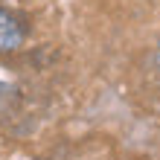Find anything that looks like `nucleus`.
<instances>
[{"instance_id":"obj_1","label":"nucleus","mask_w":160,"mask_h":160,"mask_svg":"<svg viewBox=\"0 0 160 160\" xmlns=\"http://www.w3.org/2000/svg\"><path fill=\"white\" fill-rule=\"evenodd\" d=\"M26 41V26L15 12L0 9V55L15 52L18 47Z\"/></svg>"},{"instance_id":"obj_2","label":"nucleus","mask_w":160,"mask_h":160,"mask_svg":"<svg viewBox=\"0 0 160 160\" xmlns=\"http://www.w3.org/2000/svg\"><path fill=\"white\" fill-rule=\"evenodd\" d=\"M157 67H160V44H157Z\"/></svg>"}]
</instances>
